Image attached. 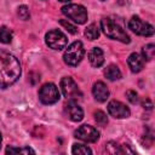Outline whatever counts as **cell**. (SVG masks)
I'll return each mask as SVG.
<instances>
[{
    "label": "cell",
    "instance_id": "cb8c5ba5",
    "mask_svg": "<svg viewBox=\"0 0 155 155\" xmlns=\"http://www.w3.org/2000/svg\"><path fill=\"white\" fill-rule=\"evenodd\" d=\"M18 16L22 18V19H28L29 17H30V13H29V10H28V7L27 6H24V5H22V6H19L18 7Z\"/></svg>",
    "mask_w": 155,
    "mask_h": 155
},
{
    "label": "cell",
    "instance_id": "d6986e66",
    "mask_svg": "<svg viewBox=\"0 0 155 155\" xmlns=\"http://www.w3.org/2000/svg\"><path fill=\"white\" fill-rule=\"evenodd\" d=\"M71 153L73 154H78V155H86V154H92V150L84 144H74L71 148Z\"/></svg>",
    "mask_w": 155,
    "mask_h": 155
},
{
    "label": "cell",
    "instance_id": "83f0119b",
    "mask_svg": "<svg viewBox=\"0 0 155 155\" xmlns=\"http://www.w3.org/2000/svg\"><path fill=\"white\" fill-rule=\"evenodd\" d=\"M102 1H104V0H102Z\"/></svg>",
    "mask_w": 155,
    "mask_h": 155
},
{
    "label": "cell",
    "instance_id": "4316f807",
    "mask_svg": "<svg viewBox=\"0 0 155 155\" xmlns=\"http://www.w3.org/2000/svg\"><path fill=\"white\" fill-rule=\"evenodd\" d=\"M0 147H1V133H0Z\"/></svg>",
    "mask_w": 155,
    "mask_h": 155
},
{
    "label": "cell",
    "instance_id": "5bb4252c",
    "mask_svg": "<svg viewBox=\"0 0 155 155\" xmlns=\"http://www.w3.org/2000/svg\"><path fill=\"white\" fill-rule=\"evenodd\" d=\"M88 61L91 63L92 67L98 68L104 63V54L103 51L99 47H93L92 50H90L88 52Z\"/></svg>",
    "mask_w": 155,
    "mask_h": 155
},
{
    "label": "cell",
    "instance_id": "30bf717a",
    "mask_svg": "<svg viewBox=\"0 0 155 155\" xmlns=\"http://www.w3.org/2000/svg\"><path fill=\"white\" fill-rule=\"evenodd\" d=\"M108 113L110 116L115 117V119H125V117H128L131 111L130 109L121 102L119 101H110L109 104H108Z\"/></svg>",
    "mask_w": 155,
    "mask_h": 155
},
{
    "label": "cell",
    "instance_id": "52a82bcc",
    "mask_svg": "<svg viewBox=\"0 0 155 155\" xmlns=\"http://www.w3.org/2000/svg\"><path fill=\"white\" fill-rule=\"evenodd\" d=\"M45 39H46L47 46H48L50 48H52V50H58V51H59V50L64 48V47L67 46V44H68L67 36H65L61 30H58V29L50 30V31L46 34Z\"/></svg>",
    "mask_w": 155,
    "mask_h": 155
},
{
    "label": "cell",
    "instance_id": "ac0fdd59",
    "mask_svg": "<svg viewBox=\"0 0 155 155\" xmlns=\"http://www.w3.org/2000/svg\"><path fill=\"white\" fill-rule=\"evenodd\" d=\"M11 40H12V31L6 27H1L0 28V42L10 44Z\"/></svg>",
    "mask_w": 155,
    "mask_h": 155
},
{
    "label": "cell",
    "instance_id": "3957f363",
    "mask_svg": "<svg viewBox=\"0 0 155 155\" xmlns=\"http://www.w3.org/2000/svg\"><path fill=\"white\" fill-rule=\"evenodd\" d=\"M84 54H85V50L82 44L80 41H75L68 46V48L63 54V59L68 65L75 67L81 62V59L84 58Z\"/></svg>",
    "mask_w": 155,
    "mask_h": 155
},
{
    "label": "cell",
    "instance_id": "7a4b0ae2",
    "mask_svg": "<svg viewBox=\"0 0 155 155\" xmlns=\"http://www.w3.org/2000/svg\"><path fill=\"white\" fill-rule=\"evenodd\" d=\"M101 28H102L103 33L108 38L114 39V40H119V41H121L124 44H128L130 42V36L113 19H110V18H103L101 21Z\"/></svg>",
    "mask_w": 155,
    "mask_h": 155
},
{
    "label": "cell",
    "instance_id": "d4e9b609",
    "mask_svg": "<svg viewBox=\"0 0 155 155\" xmlns=\"http://www.w3.org/2000/svg\"><path fill=\"white\" fill-rule=\"evenodd\" d=\"M126 97H127V99H128L132 104L137 103V101H138V96H137V93H136L134 91H132V90H130V91L126 92Z\"/></svg>",
    "mask_w": 155,
    "mask_h": 155
},
{
    "label": "cell",
    "instance_id": "9c48e42d",
    "mask_svg": "<svg viewBox=\"0 0 155 155\" xmlns=\"http://www.w3.org/2000/svg\"><path fill=\"white\" fill-rule=\"evenodd\" d=\"M74 136L86 143H94L99 138V132L91 125H82L75 131Z\"/></svg>",
    "mask_w": 155,
    "mask_h": 155
},
{
    "label": "cell",
    "instance_id": "2e32d148",
    "mask_svg": "<svg viewBox=\"0 0 155 155\" xmlns=\"http://www.w3.org/2000/svg\"><path fill=\"white\" fill-rule=\"evenodd\" d=\"M85 36H86L88 40H96V39L99 36V29H98L97 24H94V23L90 24V25L85 29Z\"/></svg>",
    "mask_w": 155,
    "mask_h": 155
},
{
    "label": "cell",
    "instance_id": "484cf974",
    "mask_svg": "<svg viewBox=\"0 0 155 155\" xmlns=\"http://www.w3.org/2000/svg\"><path fill=\"white\" fill-rule=\"evenodd\" d=\"M58 1H62V2H69L70 0H58Z\"/></svg>",
    "mask_w": 155,
    "mask_h": 155
},
{
    "label": "cell",
    "instance_id": "44dd1931",
    "mask_svg": "<svg viewBox=\"0 0 155 155\" xmlns=\"http://www.w3.org/2000/svg\"><path fill=\"white\" fill-rule=\"evenodd\" d=\"M93 115H94L96 122H97L99 126H105V125L108 124V117H107V115H105L102 110H96Z\"/></svg>",
    "mask_w": 155,
    "mask_h": 155
},
{
    "label": "cell",
    "instance_id": "6da1fadb",
    "mask_svg": "<svg viewBox=\"0 0 155 155\" xmlns=\"http://www.w3.org/2000/svg\"><path fill=\"white\" fill-rule=\"evenodd\" d=\"M21 76V63L8 51L0 48V87L6 88Z\"/></svg>",
    "mask_w": 155,
    "mask_h": 155
},
{
    "label": "cell",
    "instance_id": "ba28073f",
    "mask_svg": "<svg viewBox=\"0 0 155 155\" xmlns=\"http://www.w3.org/2000/svg\"><path fill=\"white\" fill-rule=\"evenodd\" d=\"M128 28L137 35L151 36L154 34V27L148 22L142 21L138 16H133L128 22Z\"/></svg>",
    "mask_w": 155,
    "mask_h": 155
},
{
    "label": "cell",
    "instance_id": "e0dca14e",
    "mask_svg": "<svg viewBox=\"0 0 155 155\" xmlns=\"http://www.w3.org/2000/svg\"><path fill=\"white\" fill-rule=\"evenodd\" d=\"M142 53H143V59L150 61L153 59L154 54H155V45L154 44H148L142 48Z\"/></svg>",
    "mask_w": 155,
    "mask_h": 155
},
{
    "label": "cell",
    "instance_id": "9a60e30c",
    "mask_svg": "<svg viewBox=\"0 0 155 155\" xmlns=\"http://www.w3.org/2000/svg\"><path fill=\"white\" fill-rule=\"evenodd\" d=\"M104 75L107 79L111 80V81H115V80H119L121 78V71L120 69L117 68V65L115 64H110L109 67H107V69L104 70Z\"/></svg>",
    "mask_w": 155,
    "mask_h": 155
},
{
    "label": "cell",
    "instance_id": "277c9868",
    "mask_svg": "<svg viewBox=\"0 0 155 155\" xmlns=\"http://www.w3.org/2000/svg\"><path fill=\"white\" fill-rule=\"evenodd\" d=\"M63 15L70 18L73 22L78 24H84L87 21V11L82 5L78 4H68L62 7Z\"/></svg>",
    "mask_w": 155,
    "mask_h": 155
},
{
    "label": "cell",
    "instance_id": "7402d4cb",
    "mask_svg": "<svg viewBox=\"0 0 155 155\" xmlns=\"http://www.w3.org/2000/svg\"><path fill=\"white\" fill-rule=\"evenodd\" d=\"M59 24H61L65 30H68L70 34H76V33H78V28H76L74 24H71L68 19H61V21H59Z\"/></svg>",
    "mask_w": 155,
    "mask_h": 155
},
{
    "label": "cell",
    "instance_id": "4fadbf2b",
    "mask_svg": "<svg viewBox=\"0 0 155 155\" xmlns=\"http://www.w3.org/2000/svg\"><path fill=\"white\" fill-rule=\"evenodd\" d=\"M127 64H128L131 71L138 73V71L142 70V68H143V65H144V59H143V57H142L139 53H136V52H134V53H131V54L128 56V58H127Z\"/></svg>",
    "mask_w": 155,
    "mask_h": 155
},
{
    "label": "cell",
    "instance_id": "7c38bea8",
    "mask_svg": "<svg viewBox=\"0 0 155 155\" xmlns=\"http://www.w3.org/2000/svg\"><path fill=\"white\" fill-rule=\"evenodd\" d=\"M92 93H93V97L97 102H105L109 97V90L107 87V85L102 81H97L93 84V87H92Z\"/></svg>",
    "mask_w": 155,
    "mask_h": 155
},
{
    "label": "cell",
    "instance_id": "5b68a950",
    "mask_svg": "<svg viewBox=\"0 0 155 155\" xmlns=\"http://www.w3.org/2000/svg\"><path fill=\"white\" fill-rule=\"evenodd\" d=\"M59 98H61V94H59L58 87L52 82L45 84L39 91V99L44 104H54L56 102L59 101Z\"/></svg>",
    "mask_w": 155,
    "mask_h": 155
},
{
    "label": "cell",
    "instance_id": "8992f818",
    "mask_svg": "<svg viewBox=\"0 0 155 155\" xmlns=\"http://www.w3.org/2000/svg\"><path fill=\"white\" fill-rule=\"evenodd\" d=\"M61 88H62V92H63L64 97L69 101H75L76 102L79 98L82 97V93L79 90L76 82L70 76H65L61 80Z\"/></svg>",
    "mask_w": 155,
    "mask_h": 155
},
{
    "label": "cell",
    "instance_id": "8fae6325",
    "mask_svg": "<svg viewBox=\"0 0 155 155\" xmlns=\"http://www.w3.org/2000/svg\"><path fill=\"white\" fill-rule=\"evenodd\" d=\"M65 113H67L68 117L75 122L81 121L84 117V111H82L81 107L75 101H69V103L67 104V108H65Z\"/></svg>",
    "mask_w": 155,
    "mask_h": 155
},
{
    "label": "cell",
    "instance_id": "ffe728a7",
    "mask_svg": "<svg viewBox=\"0 0 155 155\" xmlns=\"http://www.w3.org/2000/svg\"><path fill=\"white\" fill-rule=\"evenodd\" d=\"M6 154H35V151L30 148H15L8 147L6 149Z\"/></svg>",
    "mask_w": 155,
    "mask_h": 155
},
{
    "label": "cell",
    "instance_id": "603a6c76",
    "mask_svg": "<svg viewBox=\"0 0 155 155\" xmlns=\"http://www.w3.org/2000/svg\"><path fill=\"white\" fill-rule=\"evenodd\" d=\"M105 151L109 154H120V145L115 142H108L105 144Z\"/></svg>",
    "mask_w": 155,
    "mask_h": 155
}]
</instances>
